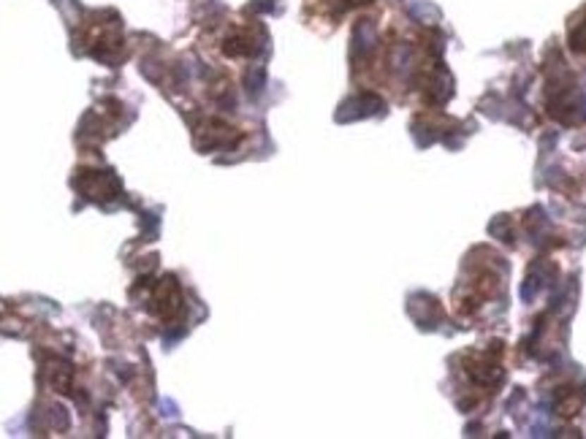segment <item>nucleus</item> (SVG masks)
<instances>
[{
    "label": "nucleus",
    "instance_id": "nucleus-1",
    "mask_svg": "<svg viewBox=\"0 0 586 439\" xmlns=\"http://www.w3.org/2000/svg\"><path fill=\"white\" fill-rule=\"evenodd\" d=\"M350 6H358V3H370V0H348Z\"/></svg>",
    "mask_w": 586,
    "mask_h": 439
}]
</instances>
